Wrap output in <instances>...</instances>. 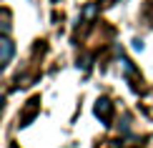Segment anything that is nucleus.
Instances as JSON below:
<instances>
[{
	"label": "nucleus",
	"mask_w": 153,
	"mask_h": 148,
	"mask_svg": "<svg viewBox=\"0 0 153 148\" xmlns=\"http://www.w3.org/2000/svg\"><path fill=\"white\" fill-rule=\"evenodd\" d=\"M0 108H3V95H0Z\"/></svg>",
	"instance_id": "obj_7"
},
{
	"label": "nucleus",
	"mask_w": 153,
	"mask_h": 148,
	"mask_svg": "<svg viewBox=\"0 0 153 148\" xmlns=\"http://www.w3.org/2000/svg\"><path fill=\"white\" fill-rule=\"evenodd\" d=\"M120 68H123L126 75H133V73H136V68H133V63L128 60V58H120Z\"/></svg>",
	"instance_id": "obj_4"
},
{
	"label": "nucleus",
	"mask_w": 153,
	"mask_h": 148,
	"mask_svg": "<svg viewBox=\"0 0 153 148\" xmlns=\"http://www.w3.org/2000/svg\"><path fill=\"white\" fill-rule=\"evenodd\" d=\"M13 55H15V45L10 43V38H5V35H3V38H0V68L8 65Z\"/></svg>",
	"instance_id": "obj_1"
},
{
	"label": "nucleus",
	"mask_w": 153,
	"mask_h": 148,
	"mask_svg": "<svg viewBox=\"0 0 153 148\" xmlns=\"http://www.w3.org/2000/svg\"><path fill=\"white\" fill-rule=\"evenodd\" d=\"M95 115L108 126V120H111V115H113V103L108 98H100L98 103H95Z\"/></svg>",
	"instance_id": "obj_2"
},
{
	"label": "nucleus",
	"mask_w": 153,
	"mask_h": 148,
	"mask_svg": "<svg viewBox=\"0 0 153 148\" xmlns=\"http://www.w3.org/2000/svg\"><path fill=\"white\" fill-rule=\"evenodd\" d=\"M95 13H98V5H95V3H91L85 10H83V18H88V20H91V18L95 15Z\"/></svg>",
	"instance_id": "obj_5"
},
{
	"label": "nucleus",
	"mask_w": 153,
	"mask_h": 148,
	"mask_svg": "<svg viewBox=\"0 0 153 148\" xmlns=\"http://www.w3.org/2000/svg\"><path fill=\"white\" fill-rule=\"evenodd\" d=\"M38 103H40L38 98H33V100L28 103V108H25V113L20 115V126H30V120H33V118H35V113H38Z\"/></svg>",
	"instance_id": "obj_3"
},
{
	"label": "nucleus",
	"mask_w": 153,
	"mask_h": 148,
	"mask_svg": "<svg viewBox=\"0 0 153 148\" xmlns=\"http://www.w3.org/2000/svg\"><path fill=\"white\" fill-rule=\"evenodd\" d=\"M133 48H136V50H143V40H141V38H136V40H133Z\"/></svg>",
	"instance_id": "obj_6"
}]
</instances>
